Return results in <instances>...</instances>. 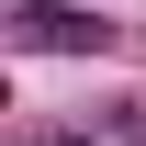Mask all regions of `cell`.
I'll list each match as a JSON object with an SVG mask.
<instances>
[{"label":"cell","mask_w":146,"mask_h":146,"mask_svg":"<svg viewBox=\"0 0 146 146\" xmlns=\"http://www.w3.org/2000/svg\"><path fill=\"white\" fill-rule=\"evenodd\" d=\"M23 11H68V0H23Z\"/></svg>","instance_id":"2"},{"label":"cell","mask_w":146,"mask_h":146,"mask_svg":"<svg viewBox=\"0 0 146 146\" xmlns=\"http://www.w3.org/2000/svg\"><path fill=\"white\" fill-rule=\"evenodd\" d=\"M124 135H135V146H146V101H135V124H124Z\"/></svg>","instance_id":"1"}]
</instances>
